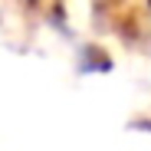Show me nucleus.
<instances>
[{"label":"nucleus","instance_id":"nucleus-1","mask_svg":"<svg viewBox=\"0 0 151 151\" xmlns=\"http://www.w3.org/2000/svg\"><path fill=\"white\" fill-rule=\"evenodd\" d=\"M148 10H151V0H148Z\"/></svg>","mask_w":151,"mask_h":151}]
</instances>
